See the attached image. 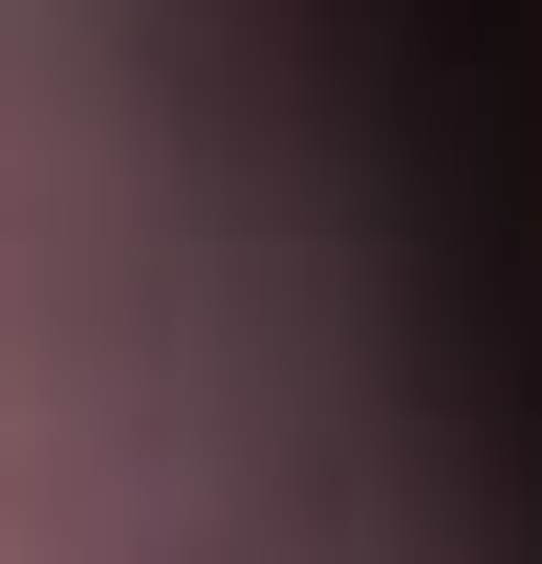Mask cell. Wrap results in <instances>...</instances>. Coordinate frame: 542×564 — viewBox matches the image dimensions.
Listing matches in <instances>:
<instances>
[]
</instances>
